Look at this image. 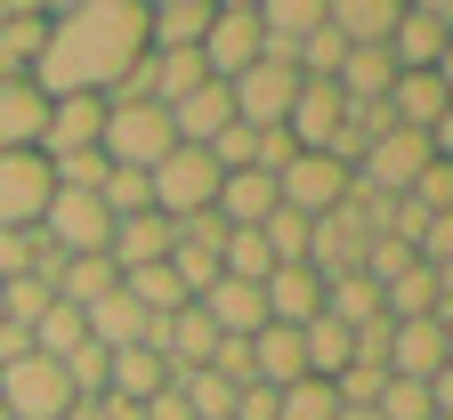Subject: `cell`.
<instances>
[{
	"instance_id": "6da1fadb",
	"label": "cell",
	"mask_w": 453,
	"mask_h": 420,
	"mask_svg": "<svg viewBox=\"0 0 453 420\" xmlns=\"http://www.w3.org/2000/svg\"><path fill=\"white\" fill-rule=\"evenodd\" d=\"M146 57V0H73L41 17L33 49V89L41 97H113L130 65Z\"/></svg>"
},
{
	"instance_id": "5bb4252c",
	"label": "cell",
	"mask_w": 453,
	"mask_h": 420,
	"mask_svg": "<svg viewBox=\"0 0 453 420\" xmlns=\"http://www.w3.org/2000/svg\"><path fill=\"white\" fill-rule=\"evenodd\" d=\"M388 324H421V316H453V267H405L380 291Z\"/></svg>"
},
{
	"instance_id": "277c9868",
	"label": "cell",
	"mask_w": 453,
	"mask_h": 420,
	"mask_svg": "<svg viewBox=\"0 0 453 420\" xmlns=\"http://www.w3.org/2000/svg\"><path fill=\"white\" fill-rule=\"evenodd\" d=\"M105 234H113V218H105L97 195H65V187L49 195V210H41V243H49L57 259H105Z\"/></svg>"
},
{
	"instance_id": "3957f363",
	"label": "cell",
	"mask_w": 453,
	"mask_h": 420,
	"mask_svg": "<svg viewBox=\"0 0 453 420\" xmlns=\"http://www.w3.org/2000/svg\"><path fill=\"white\" fill-rule=\"evenodd\" d=\"M170 146H179V138H170V113L162 105H105V138H97V154H105V170H154Z\"/></svg>"
},
{
	"instance_id": "4fadbf2b",
	"label": "cell",
	"mask_w": 453,
	"mask_h": 420,
	"mask_svg": "<svg viewBox=\"0 0 453 420\" xmlns=\"http://www.w3.org/2000/svg\"><path fill=\"white\" fill-rule=\"evenodd\" d=\"M105 138V97H49V122H41V154L65 162V154H97Z\"/></svg>"
},
{
	"instance_id": "9a60e30c",
	"label": "cell",
	"mask_w": 453,
	"mask_h": 420,
	"mask_svg": "<svg viewBox=\"0 0 453 420\" xmlns=\"http://www.w3.org/2000/svg\"><path fill=\"white\" fill-rule=\"evenodd\" d=\"M259 299H267V324L308 332V324L324 316V275H316V267H275V275L259 283Z\"/></svg>"
},
{
	"instance_id": "603a6c76",
	"label": "cell",
	"mask_w": 453,
	"mask_h": 420,
	"mask_svg": "<svg viewBox=\"0 0 453 420\" xmlns=\"http://www.w3.org/2000/svg\"><path fill=\"white\" fill-rule=\"evenodd\" d=\"M251 380L259 388H292V380H308V355H300V332H283V324H267V332H251Z\"/></svg>"
},
{
	"instance_id": "484cf974",
	"label": "cell",
	"mask_w": 453,
	"mask_h": 420,
	"mask_svg": "<svg viewBox=\"0 0 453 420\" xmlns=\"http://www.w3.org/2000/svg\"><path fill=\"white\" fill-rule=\"evenodd\" d=\"M324 316H332L340 332H365V324H380V291H372L365 275H332V283H324Z\"/></svg>"
},
{
	"instance_id": "2e32d148",
	"label": "cell",
	"mask_w": 453,
	"mask_h": 420,
	"mask_svg": "<svg viewBox=\"0 0 453 420\" xmlns=\"http://www.w3.org/2000/svg\"><path fill=\"white\" fill-rule=\"evenodd\" d=\"M170 251H179V226H170L162 210H138V218H122V226L105 234V259L122 267V275L130 267H162Z\"/></svg>"
},
{
	"instance_id": "8fae6325",
	"label": "cell",
	"mask_w": 453,
	"mask_h": 420,
	"mask_svg": "<svg viewBox=\"0 0 453 420\" xmlns=\"http://www.w3.org/2000/svg\"><path fill=\"white\" fill-rule=\"evenodd\" d=\"M429 162H445V154H437V138H421V130H388V138H372V146H365L357 178H365V187H380V195H413Z\"/></svg>"
},
{
	"instance_id": "4316f807",
	"label": "cell",
	"mask_w": 453,
	"mask_h": 420,
	"mask_svg": "<svg viewBox=\"0 0 453 420\" xmlns=\"http://www.w3.org/2000/svg\"><path fill=\"white\" fill-rule=\"evenodd\" d=\"M372 420H453V404H437V388H429V380H380Z\"/></svg>"
},
{
	"instance_id": "e0dca14e",
	"label": "cell",
	"mask_w": 453,
	"mask_h": 420,
	"mask_svg": "<svg viewBox=\"0 0 453 420\" xmlns=\"http://www.w3.org/2000/svg\"><path fill=\"white\" fill-rule=\"evenodd\" d=\"M365 243H372V234L349 218V210H324L316 226H308V267L332 283V275H357L365 267Z\"/></svg>"
},
{
	"instance_id": "cb8c5ba5",
	"label": "cell",
	"mask_w": 453,
	"mask_h": 420,
	"mask_svg": "<svg viewBox=\"0 0 453 420\" xmlns=\"http://www.w3.org/2000/svg\"><path fill=\"white\" fill-rule=\"evenodd\" d=\"M41 122H49V97H41L33 81L0 89V154H33V146H41Z\"/></svg>"
},
{
	"instance_id": "d4e9b609",
	"label": "cell",
	"mask_w": 453,
	"mask_h": 420,
	"mask_svg": "<svg viewBox=\"0 0 453 420\" xmlns=\"http://www.w3.org/2000/svg\"><path fill=\"white\" fill-rule=\"evenodd\" d=\"M57 308H73V316H89L97 308V299L105 291H122V267H113V259H65V267H57Z\"/></svg>"
},
{
	"instance_id": "4dcf8cb0",
	"label": "cell",
	"mask_w": 453,
	"mask_h": 420,
	"mask_svg": "<svg viewBox=\"0 0 453 420\" xmlns=\"http://www.w3.org/2000/svg\"><path fill=\"white\" fill-rule=\"evenodd\" d=\"M308 226L316 218H300V210H275L259 234H267V251H275V267H308Z\"/></svg>"
},
{
	"instance_id": "83f0119b",
	"label": "cell",
	"mask_w": 453,
	"mask_h": 420,
	"mask_svg": "<svg viewBox=\"0 0 453 420\" xmlns=\"http://www.w3.org/2000/svg\"><path fill=\"white\" fill-rule=\"evenodd\" d=\"M122 291L138 299L146 316H179V308H195V299L179 291V275H170V259H162V267H130V275H122Z\"/></svg>"
},
{
	"instance_id": "7c38bea8",
	"label": "cell",
	"mask_w": 453,
	"mask_h": 420,
	"mask_svg": "<svg viewBox=\"0 0 453 420\" xmlns=\"http://www.w3.org/2000/svg\"><path fill=\"white\" fill-rule=\"evenodd\" d=\"M388 65L396 73H445V9L437 0H405V17L388 33Z\"/></svg>"
},
{
	"instance_id": "ba28073f",
	"label": "cell",
	"mask_w": 453,
	"mask_h": 420,
	"mask_svg": "<svg viewBox=\"0 0 453 420\" xmlns=\"http://www.w3.org/2000/svg\"><path fill=\"white\" fill-rule=\"evenodd\" d=\"M388 380H445L453 372V316H421V324H388Z\"/></svg>"
},
{
	"instance_id": "8992f818",
	"label": "cell",
	"mask_w": 453,
	"mask_h": 420,
	"mask_svg": "<svg viewBox=\"0 0 453 420\" xmlns=\"http://www.w3.org/2000/svg\"><path fill=\"white\" fill-rule=\"evenodd\" d=\"M267 57V41H259V17H251V0H219L211 9V33H203V73L211 81H235V73H251Z\"/></svg>"
},
{
	"instance_id": "836d02e7",
	"label": "cell",
	"mask_w": 453,
	"mask_h": 420,
	"mask_svg": "<svg viewBox=\"0 0 453 420\" xmlns=\"http://www.w3.org/2000/svg\"><path fill=\"white\" fill-rule=\"evenodd\" d=\"M17 355H33V332H17V324H0V364H17Z\"/></svg>"
},
{
	"instance_id": "52a82bcc",
	"label": "cell",
	"mask_w": 453,
	"mask_h": 420,
	"mask_svg": "<svg viewBox=\"0 0 453 420\" xmlns=\"http://www.w3.org/2000/svg\"><path fill=\"white\" fill-rule=\"evenodd\" d=\"M57 195L49 178V154H0V234H41V210Z\"/></svg>"
},
{
	"instance_id": "ffe728a7",
	"label": "cell",
	"mask_w": 453,
	"mask_h": 420,
	"mask_svg": "<svg viewBox=\"0 0 453 420\" xmlns=\"http://www.w3.org/2000/svg\"><path fill=\"white\" fill-rule=\"evenodd\" d=\"M388 122L396 130H445V73H396L388 81Z\"/></svg>"
},
{
	"instance_id": "9c48e42d",
	"label": "cell",
	"mask_w": 453,
	"mask_h": 420,
	"mask_svg": "<svg viewBox=\"0 0 453 420\" xmlns=\"http://www.w3.org/2000/svg\"><path fill=\"white\" fill-rule=\"evenodd\" d=\"M349 178H357V170H340L332 154H292V162L275 170V202L300 210V218H324V210L349 202Z\"/></svg>"
},
{
	"instance_id": "30bf717a",
	"label": "cell",
	"mask_w": 453,
	"mask_h": 420,
	"mask_svg": "<svg viewBox=\"0 0 453 420\" xmlns=\"http://www.w3.org/2000/svg\"><path fill=\"white\" fill-rule=\"evenodd\" d=\"M292 97H300V73H292V65H275V57H259L251 73L226 81V105H235V122H243V130H283Z\"/></svg>"
},
{
	"instance_id": "44dd1931",
	"label": "cell",
	"mask_w": 453,
	"mask_h": 420,
	"mask_svg": "<svg viewBox=\"0 0 453 420\" xmlns=\"http://www.w3.org/2000/svg\"><path fill=\"white\" fill-rule=\"evenodd\" d=\"M170 380H179V372L162 364V347H122V355H105V396H122V404H154Z\"/></svg>"
},
{
	"instance_id": "d6986e66",
	"label": "cell",
	"mask_w": 453,
	"mask_h": 420,
	"mask_svg": "<svg viewBox=\"0 0 453 420\" xmlns=\"http://www.w3.org/2000/svg\"><path fill=\"white\" fill-rule=\"evenodd\" d=\"M211 210H219V226H226V234H235V226H267L283 202H275V178H259V170H226Z\"/></svg>"
},
{
	"instance_id": "d6a6232c",
	"label": "cell",
	"mask_w": 453,
	"mask_h": 420,
	"mask_svg": "<svg viewBox=\"0 0 453 420\" xmlns=\"http://www.w3.org/2000/svg\"><path fill=\"white\" fill-rule=\"evenodd\" d=\"M65 420H138V404H122V396H89V404H73Z\"/></svg>"
},
{
	"instance_id": "7a4b0ae2",
	"label": "cell",
	"mask_w": 453,
	"mask_h": 420,
	"mask_svg": "<svg viewBox=\"0 0 453 420\" xmlns=\"http://www.w3.org/2000/svg\"><path fill=\"white\" fill-rule=\"evenodd\" d=\"M146 202L179 226V218H203L211 202H219V162L203 154V146H170L154 170H146Z\"/></svg>"
},
{
	"instance_id": "f546056e",
	"label": "cell",
	"mask_w": 453,
	"mask_h": 420,
	"mask_svg": "<svg viewBox=\"0 0 453 420\" xmlns=\"http://www.w3.org/2000/svg\"><path fill=\"white\" fill-rule=\"evenodd\" d=\"M170 388L187 396V412H195V420H226V404H235V388H226V380H219L211 364H203V372H179Z\"/></svg>"
},
{
	"instance_id": "5b68a950",
	"label": "cell",
	"mask_w": 453,
	"mask_h": 420,
	"mask_svg": "<svg viewBox=\"0 0 453 420\" xmlns=\"http://www.w3.org/2000/svg\"><path fill=\"white\" fill-rule=\"evenodd\" d=\"M0 412L9 420H65L73 388H65V372L49 355H17V364H0Z\"/></svg>"
},
{
	"instance_id": "ac0fdd59",
	"label": "cell",
	"mask_w": 453,
	"mask_h": 420,
	"mask_svg": "<svg viewBox=\"0 0 453 420\" xmlns=\"http://www.w3.org/2000/svg\"><path fill=\"white\" fill-rule=\"evenodd\" d=\"M211 9H219V0H146V49H154V57H170V49H203Z\"/></svg>"
},
{
	"instance_id": "1f68e13d",
	"label": "cell",
	"mask_w": 453,
	"mask_h": 420,
	"mask_svg": "<svg viewBox=\"0 0 453 420\" xmlns=\"http://www.w3.org/2000/svg\"><path fill=\"white\" fill-rule=\"evenodd\" d=\"M33 259H41V234H0V283L33 275Z\"/></svg>"
},
{
	"instance_id": "e575fe53",
	"label": "cell",
	"mask_w": 453,
	"mask_h": 420,
	"mask_svg": "<svg viewBox=\"0 0 453 420\" xmlns=\"http://www.w3.org/2000/svg\"><path fill=\"white\" fill-rule=\"evenodd\" d=\"M0 420H9V412H0Z\"/></svg>"
},
{
	"instance_id": "7402d4cb",
	"label": "cell",
	"mask_w": 453,
	"mask_h": 420,
	"mask_svg": "<svg viewBox=\"0 0 453 420\" xmlns=\"http://www.w3.org/2000/svg\"><path fill=\"white\" fill-rule=\"evenodd\" d=\"M81 324H89V340H97L105 355H122V347H146V332H154V316L138 308L130 291H105V299H97V308H89Z\"/></svg>"
},
{
	"instance_id": "f1b7e54d",
	"label": "cell",
	"mask_w": 453,
	"mask_h": 420,
	"mask_svg": "<svg viewBox=\"0 0 453 420\" xmlns=\"http://www.w3.org/2000/svg\"><path fill=\"white\" fill-rule=\"evenodd\" d=\"M89 340V324L73 316V308H57V299H49V316L33 324V355H49V364H65V355Z\"/></svg>"
}]
</instances>
